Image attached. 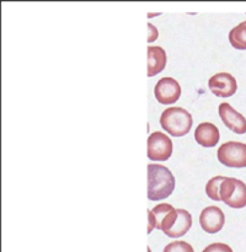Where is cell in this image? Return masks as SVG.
<instances>
[{
	"mask_svg": "<svg viewBox=\"0 0 246 252\" xmlns=\"http://www.w3.org/2000/svg\"><path fill=\"white\" fill-rule=\"evenodd\" d=\"M192 226V217L184 209L172 208L162 219L159 230L169 238H181Z\"/></svg>",
	"mask_w": 246,
	"mask_h": 252,
	"instance_id": "cell-3",
	"label": "cell"
},
{
	"mask_svg": "<svg viewBox=\"0 0 246 252\" xmlns=\"http://www.w3.org/2000/svg\"><path fill=\"white\" fill-rule=\"evenodd\" d=\"M224 223H225V217L219 207L209 206L201 212L199 224L206 233H219L223 229Z\"/></svg>",
	"mask_w": 246,
	"mask_h": 252,
	"instance_id": "cell-9",
	"label": "cell"
},
{
	"mask_svg": "<svg viewBox=\"0 0 246 252\" xmlns=\"http://www.w3.org/2000/svg\"><path fill=\"white\" fill-rule=\"evenodd\" d=\"M216 157L220 164L228 167H246V144L226 142L219 147Z\"/></svg>",
	"mask_w": 246,
	"mask_h": 252,
	"instance_id": "cell-5",
	"label": "cell"
},
{
	"mask_svg": "<svg viewBox=\"0 0 246 252\" xmlns=\"http://www.w3.org/2000/svg\"><path fill=\"white\" fill-rule=\"evenodd\" d=\"M209 90L219 97H230L238 90L235 78L229 73H218L208 81Z\"/></svg>",
	"mask_w": 246,
	"mask_h": 252,
	"instance_id": "cell-8",
	"label": "cell"
},
{
	"mask_svg": "<svg viewBox=\"0 0 246 252\" xmlns=\"http://www.w3.org/2000/svg\"><path fill=\"white\" fill-rule=\"evenodd\" d=\"M219 138H220L219 129L213 123L203 122L197 126L196 130H194V139H196L197 144L204 148L215 147L219 142Z\"/></svg>",
	"mask_w": 246,
	"mask_h": 252,
	"instance_id": "cell-11",
	"label": "cell"
},
{
	"mask_svg": "<svg viewBox=\"0 0 246 252\" xmlns=\"http://www.w3.org/2000/svg\"><path fill=\"white\" fill-rule=\"evenodd\" d=\"M164 252H194L193 248L186 241H174L165 246Z\"/></svg>",
	"mask_w": 246,
	"mask_h": 252,
	"instance_id": "cell-16",
	"label": "cell"
},
{
	"mask_svg": "<svg viewBox=\"0 0 246 252\" xmlns=\"http://www.w3.org/2000/svg\"><path fill=\"white\" fill-rule=\"evenodd\" d=\"M148 158L153 161H166L172 154V142L166 134L154 132L148 138Z\"/></svg>",
	"mask_w": 246,
	"mask_h": 252,
	"instance_id": "cell-6",
	"label": "cell"
},
{
	"mask_svg": "<svg viewBox=\"0 0 246 252\" xmlns=\"http://www.w3.org/2000/svg\"><path fill=\"white\" fill-rule=\"evenodd\" d=\"M193 120L188 111L182 107H169L160 116V126L174 137H184L191 130Z\"/></svg>",
	"mask_w": 246,
	"mask_h": 252,
	"instance_id": "cell-2",
	"label": "cell"
},
{
	"mask_svg": "<svg viewBox=\"0 0 246 252\" xmlns=\"http://www.w3.org/2000/svg\"><path fill=\"white\" fill-rule=\"evenodd\" d=\"M220 201L231 208L240 209L246 207V185L241 180L225 177L219 189Z\"/></svg>",
	"mask_w": 246,
	"mask_h": 252,
	"instance_id": "cell-4",
	"label": "cell"
},
{
	"mask_svg": "<svg viewBox=\"0 0 246 252\" xmlns=\"http://www.w3.org/2000/svg\"><path fill=\"white\" fill-rule=\"evenodd\" d=\"M175 177L167 167L160 164L148 165V199L161 201L174 192Z\"/></svg>",
	"mask_w": 246,
	"mask_h": 252,
	"instance_id": "cell-1",
	"label": "cell"
},
{
	"mask_svg": "<svg viewBox=\"0 0 246 252\" xmlns=\"http://www.w3.org/2000/svg\"><path fill=\"white\" fill-rule=\"evenodd\" d=\"M202 252H233V250H231L230 246H228L226 244L214 243L207 246Z\"/></svg>",
	"mask_w": 246,
	"mask_h": 252,
	"instance_id": "cell-17",
	"label": "cell"
},
{
	"mask_svg": "<svg viewBox=\"0 0 246 252\" xmlns=\"http://www.w3.org/2000/svg\"><path fill=\"white\" fill-rule=\"evenodd\" d=\"M225 179L224 176H215L208 181L206 186V193L213 201L219 202L220 201V196H219V189H220V185L223 180Z\"/></svg>",
	"mask_w": 246,
	"mask_h": 252,
	"instance_id": "cell-14",
	"label": "cell"
},
{
	"mask_svg": "<svg viewBox=\"0 0 246 252\" xmlns=\"http://www.w3.org/2000/svg\"><path fill=\"white\" fill-rule=\"evenodd\" d=\"M148 76H154L161 73L166 65V52L161 47H148Z\"/></svg>",
	"mask_w": 246,
	"mask_h": 252,
	"instance_id": "cell-12",
	"label": "cell"
},
{
	"mask_svg": "<svg viewBox=\"0 0 246 252\" xmlns=\"http://www.w3.org/2000/svg\"><path fill=\"white\" fill-rule=\"evenodd\" d=\"M172 208H174V207H172L171 204L161 203V204H157V206H155L154 208L152 209V213H153V216H154V219H155V228L159 229L162 219L165 218V216H166V214L169 213Z\"/></svg>",
	"mask_w": 246,
	"mask_h": 252,
	"instance_id": "cell-15",
	"label": "cell"
},
{
	"mask_svg": "<svg viewBox=\"0 0 246 252\" xmlns=\"http://www.w3.org/2000/svg\"><path fill=\"white\" fill-rule=\"evenodd\" d=\"M148 31H149V33H148V42H154L157 38V36H159V32L152 24H148Z\"/></svg>",
	"mask_w": 246,
	"mask_h": 252,
	"instance_id": "cell-18",
	"label": "cell"
},
{
	"mask_svg": "<svg viewBox=\"0 0 246 252\" xmlns=\"http://www.w3.org/2000/svg\"><path fill=\"white\" fill-rule=\"evenodd\" d=\"M219 116L226 128L233 130L236 134H245L246 133V118L241 113L234 110L230 103L223 102L219 105Z\"/></svg>",
	"mask_w": 246,
	"mask_h": 252,
	"instance_id": "cell-10",
	"label": "cell"
},
{
	"mask_svg": "<svg viewBox=\"0 0 246 252\" xmlns=\"http://www.w3.org/2000/svg\"><path fill=\"white\" fill-rule=\"evenodd\" d=\"M154 95L161 105H172L181 96V86L174 78H162L155 85Z\"/></svg>",
	"mask_w": 246,
	"mask_h": 252,
	"instance_id": "cell-7",
	"label": "cell"
},
{
	"mask_svg": "<svg viewBox=\"0 0 246 252\" xmlns=\"http://www.w3.org/2000/svg\"><path fill=\"white\" fill-rule=\"evenodd\" d=\"M148 219H149V224H148V234H150L153 231V229L155 228V219L153 216L152 211H148Z\"/></svg>",
	"mask_w": 246,
	"mask_h": 252,
	"instance_id": "cell-19",
	"label": "cell"
},
{
	"mask_svg": "<svg viewBox=\"0 0 246 252\" xmlns=\"http://www.w3.org/2000/svg\"><path fill=\"white\" fill-rule=\"evenodd\" d=\"M229 42L236 49H246V21H243L229 32Z\"/></svg>",
	"mask_w": 246,
	"mask_h": 252,
	"instance_id": "cell-13",
	"label": "cell"
}]
</instances>
